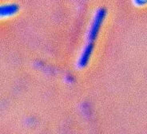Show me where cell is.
<instances>
[{"label": "cell", "instance_id": "obj_1", "mask_svg": "<svg viewBox=\"0 0 147 134\" xmlns=\"http://www.w3.org/2000/svg\"><path fill=\"white\" fill-rule=\"evenodd\" d=\"M106 14H107V11L104 8H99L95 11L94 17L92 18L91 22H90V25L89 26L87 34H86L87 42L92 43L98 37L101 26L102 24L104 18L106 17Z\"/></svg>", "mask_w": 147, "mask_h": 134}, {"label": "cell", "instance_id": "obj_2", "mask_svg": "<svg viewBox=\"0 0 147 134\" xmlns=\"http://www.w3.org/2000/svg\"><path fill=\"white\" fill-rule=\"evenodd\" d=\"M19 11V7L15 3H6L0 5V20L12 17Z\"/></svg>", "mask_w": 147, "mask_h": 134}, {"label": "cell", "instance_id": "obj_3", "mask_svg": "<svg viewBox=\"0 0 147 134\" xmlns=\"http://www.w3.org/2000/svg\"><path fill=\"white\" fill-rule=\"evenodd\" d=\"M133 2H134V5L140 7V6L145 5L146 3V0H133Z\"/></svg>", "mask_w": 147, "mask_h": 134}]
</instances>
